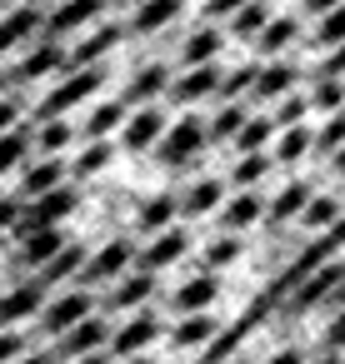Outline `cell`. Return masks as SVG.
Here are the masks:
<instances>
[{
    "mask_svg": "<svg viewBox=\"0 0 345 364\" xmlns=\"http://www.w3.org/2000/svg\"><path fill=\"white\" fill-rule=\"evenodd\" d=\"M81 210V190L66 180V185H56V190H46V195H36V200H26V205H16V225H11V235H26V230H46V225H66L71 215Z\"/></svg>",
    "mask_w": 345,
    "mask_h": 364,
    "instance_id": "1",
    "label": "cell"
},
{
    "mask_svg": "<svg viewBox=\"0 0 345 364\" xmlns=\"http://www.w3.org/2000/svg\"><path fill=\"white\" fill-rule=\"evenodd\" d=\"M150 150H155V160H160L165 170H185V165L205 150V120H200V115H180L175 125L165 120V130H160V140H155Z\"/></svg>",
    "mask_w": 345,
    "mask_h": 364,
    "instance_id": "2",
    "label": "cell"
},
{
    "mask_svg": "<svg viewBox=\"0 0 345 364\" xmlns=\"http://www.w3.org/2000/svg\"><path fill=\"white\" fill-rule=\"evenodd\" d=\"M91 309H96V289H86V284H66V289L46 294V304H41L36 324H41V334H46V339H56L61 329H71V324H76V319H86Z\"/></svg>",
    "mask_w": 345,
    "mask_h": 364,
    "instance_id": "3",
    "label": "cell"
},
{
    "mask_svg": "<svg viewBox=\"0 0 345 364\" xmlns=\"http://www.w3.org/2000/svg\"><path fill=\"white\" fill-rule=\"evenodd\" d=\"M101 85H105V70H101V65H81V70H71L56 90H46V100L36 105V120H51V115H66V110L86 105Z\"/></svg>",
    "mask_w": 345,
    "mask_h": 364,
    "instance_id": "4",
    "label": "cell"
},
{
    "mask_svg": "<svg viewBox=\"0 0 345 364\" xmlns=\"http://www.w3.org/2000/svg\"><path fill=\"white\" fill-rule=\"evenodd\" d=\"M160 329H165V319H160V314H155L150 304H140V309H130V314H125V324H110L105 354H110V359L140 354V349H150V344L160 339Z\"/></svg>",
    "mask_w": 345,
    "mask_h": 364,
    "instance_id": "5",
    "label": "cell"
},
{
    "mask_svg": "<svg viewBox=\"0 0 345 364\" xmlns=\"http://www.w3.org/2000/svg\"><path fill=\"white\" fill-rule=\"evenodd\" d=\"M340 274H345V259H340V255L325 259V264H315L305 279L290 284V294L280 299V314H310V309H320V299L340 284Z\"/></svg>",
    "mask_w": 345,
    "mask_h": 364,
    "instance_id": "6",
    "label": "cell"
},
{
    "mask_svg": "<svg viewBox=\"0 0 345 364\" xmlns=\"http://www.w3.org/2000/svg\"><path fill=\"white\" fill-rule=\"evenodd\" d=\"M130 264H135V245H130V240H105L96 255H86V264H81L76 284H86V289H101V284L120 279Z\"/></svg>",
    "mask_w": 345,
    "mask_h": 364,
    "instance_id": "7",
    "label": "cell"
},
{
    "mask_svg": "<svg viewBox=\"0 0 345 364\" xmlns=\"http://www.w3.org/2000/svg\"><path fill=\"white\" fill-rule=\"evenodd\" d=\"M155 289H160V274H155V269H140V264H130L120 279H110L105 309H110V314H130V309L150 304V299H155Z\"/></svg>",
    "mask_w": 345,
    "mask_h": 364,
    "instance_id": "8",
    "label": "cell"
},
{
    "mask_svg": "<svg viewBox=\"0 0 345 364\" xmlns=\"http://www.w3.org/2000/svg\"><path fill=\"white\" fill-rule=\"evenodd\" d=\"M105 339H110V319L91 309L86 319H76L71 329H61V334H56V349H51V354H56V359L66 364V359H76V354H91V349H105Z\"/></svg>",
    "mask_w": 345,
    "mask_h": 364,
    "instance_id": "9",
    "label": "cell"
},
{
    "mask_svg": "<svg viewBox=\"0 0 345 364\" xmlns=\"http://www.w3.org/2000/svg\"><path fill=\"white\" fill-rule=\"evenodd\" d=\"M160 130H165V110L150 100V105H135V110H125V120H120V145L130 150V155H145L155 140H160Z\"/></svg>",
    "mask_w": 345,
    "mask_h": 364,
    "instance_id": "10",
    "label": "cell"
},
{
    "mask_svg": "<svg viewBox=\"0 0 345 364\" xmlns=\"http://www.w3.org/2000/svg\"><path fill=\"white\" fill-rule=\"evenodd\" d=\"M46 284L31 274V279H21V284H11L6 294H0V329H16V324H26V319H36L41 314V304H46Z\"/></svg>",
    "mask_w": 345,
    "mask_h": 364,
    "instance_id": "11",
    "label": "cell"
},
{
    "mask_svg": "<svg viewBox=\"0 0 345 364\" xmlns=\"http://www.w3.org/2000/svg\"><path fill=\"white\" fill-rule=\"evenodd\" d=\"M66 240H71L66 225H46V230H26V235H16V269L36 274V269L66 245Z\"/></svg>",
    "mask_w": 345,
    "mask_h": 364,
    "instance_id": "12",
    "label": "cell"
},
{
    "mask_svg": "<svg viewBox=\"0 0 345 364\" xmlns=\"http://www.w3.org/2000/svg\"><path fill=\"white\" fill-rule=\"evenodd\" d=\"M190 250V235L180 230V225H165V230H155V235H145V250H135V264L140 269H170L180 255Z\"/></svg>",
    "mask_w": 345,
    "mask_h": 364,
    "instance_id": "13",
    "label": "cell"
},
{
    "mask_svg": "<svg viewBox=\"0 0 345 364\" xmlns=\"http://www.w3.org/2000/svg\"><path fill=\"white\" fill-rule=\"evenodd\" d=\"M66 180H71L66 155H31L21 165V200H36V195H46V190H56Z\"/></svg>",
    "mask_w": 345,
    "mask_h": 364,
    "instance_id": "14",
    "label": "cell"
},
{
    "mask_svg": "<svg viewBox=\"0 0 345 364\" xmlns=\"http://www.w3.org/2000/svg\"><path fill=\"white\" fill-rule=\"evenodd\" d=\"M215 85H220V65L205 60V65H185V75H170L165 95L175 105H200L205 95H215Z\"/></svg>",
    "mask_w": 345,
    "mask_h": 364,
    "instance_id": "15",
    "label": "cell"
},
{
    "mask_svg": "<svg viewBox=\"0 0 345 364\" xmlns=\"http://www.w3.org/2000/svg\"><path fill=\"white\" fill-rule=\"evenodd\" d=\"M220 299V274H210V269H195L185 284H175L170 289V314H195V309H210Z\"/></svg>",
    "mask_w": 345,
    "mask_h": 364,
    "instance_id": "16",
    "label": "cell"
},
{
    "mask_svg": "<svg viewBox=\"0 0 345 364\" xmlns=\"http://www.w3.org/2000/svg\"><path fill=\"white\" fill-rule=\"evenodd\" d=\"M260 215H265V195H255V190H235L230 200L215 205V225L235 230V235H245L250 225H260Z\"/></svg>",
    "mask_w": 345,
    "mask_h": 364,
    "instance_id": "17",
    "label": "cell"
},
{
    "mask_svg": "<svg viewBox=\"0 0 345 364\" xmlns=\"http://www.w3.org/2000/svg\"><path fill=\"white\" fill-rule=\"evenodd\" d=\"M305 200H310V185L305 180H285V190L275 195V200H265V215H260V225L270 230V235H280L300 210H305Z\"/></svg>",
    "mask_w": 345,
    "mask_h": 364,
    "instance_id": "18",
    "label": "cell"
},
{
    "mask_svg": "<svg viewBox=\"0 0 345 364\" xmlns=\"http://www.w3.org/2000/svg\"><path fill=\"white\" fill-rule=\"evenodd\" d=\"M101 11H105V0H66V6H56L41 21V31L46 36H71V31L91 26V21H101Z\"/></svg>",
    "mask_w": 345,
    "mask_h": 364,
    "instance_id": "19",
    "label": "cell"
},
{
    "mask_svg": "<svg viewBox=\"0 0 345 364\" xmlns=\"http://www.w3.org/2000/svg\"><path fill=\"white\" fill-rule=\"evenodd\" d=\"M225 200V180H195L190 190H180L175 195V215L180 220H205V215H215V205Z\"/></svg>",
    "mask_w": 345,
    "mask_h": 364,
    "instance_id": "20",
    "label": "cell"
},
{
    "mask_svg": "<svg viewBox=\"0 0 345 364\" xmlns=\"http://www.w3.org/2000/svg\"><path fill=\"white\" fill-rule=\"evenodd\" d=\"M81 264H86V245H76V240H66L41 269H36V279L46 284V289H61V284H76V274H81Z\"/></svg>",
    "mask_w": 345,
    "mask_h": 364,
    "instance_id": "21",
    "label": "cell"
},
{
    "mask_svg": "<svg viewBox=\"0 0 345 364\" xmlns=\"http://www.w3.org/2000/svg\"><path fill=\"white\" fill-rule=\"evenodd\" d=\"M215 329H220V319H215L210 309H195V314H180V319L170 324V344H175V349H205V344L215 339Z\"/></svg>",
    "mask_w": 345,
    "mask_h": 364,
    "instance_id": "22",
    "label": "cell"
},
{
    "mask_svg": "<svg viewBox=\"0 0 345 364\" xmlns=\"http://www.w3.org/2000/svg\"><path fill=\"white\" fill-rule=\"evenodd\" d=\"M120 46V26H101V31H91L76 50H66V70H81V65H101L110 50Z\"/></svg>",
    "mask_w": 345,
    "mask_h": 364,
    "instance_id": "23",
    "label": "cell"
},
{
    "mask_svg": "<svg viewBox=\"0 0 345 364\" xmlns=\"http://www.w3.org/2000/svg\"><path fill=\"white\" fill-rule=\"evenodd\" d=\"M71 140H76V125L66 115H51V120L31 125V155H66Z\"/></svg>",
    "mask_w": 345,
    "mask_h": 364,
    "instance_id": "24",
    "label": "cell"
},
{
    "mask_svg": "<svg viewBox=\"0 0 345 364\" xmlns=\"http://www.w3.org/2000/svg\"><path fill=\"white\" fill-rule=\"evenodd\" d=\"M36 31H41V11H36V6H16V11H6V16H0V55L16 50V46H26Z\"/></svg>",
    "mask_w": 345,
    "mask_h": 364,
    "instance_id": "25",
    "label": "cell"
},
{
    "mask_svg": "<svg viewBox=\"0 0 345 364\" xmlns=\"http://www.w3.org/2000/svg\"><path fill=\"white\" fill-rule=\"evenodd\" d=\"M56 70H66V50L56 46V36H46V41L16 65V80H46V75H56Z\"/></svg>",
    "mask_w": 345,
    "mask_h": 364,
    "instance_id": "26",
    "label": "cell"
},
{
    "mask_svg": "<svg viewBox=\"0 0 345 364\" xmlns=\"http://www.w3.org/2000/svg\"><path fill=\"white\" fill-rule=\"evenodd\" d=\"M180 6H185V0H135L130 31H135V36H155V31H165V26L180 16Z\"/></svg>",
    "mask_w": 345,
    "mask_h": 364,
    "instance_id": "27",
    "label": "cell"
},
{
    "mask_svg": "<svg viewBox=\"0 0 345 364\" xmlns=\"http://www.w3.org/2000/svg\"><path fill=\"white\" fill-rule=\"evenodd\" d=\"M295 80H300V75H295V65H290V60H270V65H260V70H255L250 95H255V100H280L285 90H295Z\"/></svg>",
    "mask_w": 345,
    "mask_h": 364,
    "instance_id": "28",
    "label": "cell"
},
{
    "mask_svg": "<svg viewBox=\"0 0 345 364\" xmlns=\"http://www.w3.org/2000/svg\"><path fill=\"white\" fill-rule=\"evenodd\" d=\"M165 85H170V70H165V65H145V70H140V75L125 85V100H120V105H125V110L150 105L155 95H165Z\"/></svg>",
    "mask_w": 345,
    "mask_h": 364,
    "instance_id": "29",
    "label": "cell"
},
{
    "mask_svg": "<svg viewBox=\"0 0 345 364\" xmlns=\"http://www.w3.org/2000/svg\"><path fill=\"white\" fill-rule=\"evenodd\" d=\"M240 250H245V235H235V230H220V235L205 245V255L195 259V269H210V274H220L225 264H235V259H240Z\"/></svg>",
    "mask_w": 345,
    "mask_h": 364,
    "instance_id": "30",
    "label": "cell"
},
{
    "mask_svg": "<svg viewBox=\"0 0 345 364\" xmlns=\"http://www.w3.org/2000/svg\"><path fill=\"white\" fill-rule=\"evenodd\" d=\"M310 155V130H305V120L300 125H275V150H270V160L275 165H295V160H305Z\"/></svg>",
    "mask_w": 345,
    "mask_h": 364,
    "instance_id": "31",
    "label": "cell"
},
{
    "mask_svg": "<svg viewBox=\"0 0 345 364\" xmlns=\"http://www.w3.org/2000/svg\"><path fill=\"white\" fill-rule=\"evenodd\" d=\"M175 220H180V215H175V195H170V190L140 200V210H135V230H140V235H155V230H165V225H175Z\"/></svg>",
    "mask_w": 345,
    "mask_h": 364,
    "instance_id": "32",
    "label": "cell"
},
{
    "mask_svg": "<svg viewBox=\"0 0 345 364\" xmlns=\"http://www.w3.org/2000/svg\"><path fill=\"white\" fill-rule=\"evenodd\" d=\"M295 36H300V21H295V16H270V21L260 26L255 46H260V55H270V60H275V55H280Z\"/></svg>",
    "mask_w": 345,
    "mask_h": 364,
    "instance_id": "33",
    "label": "cell"
},
{
    "mask_svg": "<svg viewBox=\"0 0 345 364\" xmlns=\"http://www.w3.org/2000/svg\"><path fill=\"white\" fill-rule=\"evenodd\" d=\"M110 160H115V145H110V140H81V155L71 160V180H91V175H101Z\"/></svg>",
    "mask_w": 345,
    "mask_h": 364,
    "instance_id": "34",
    "label": "cell"
},
{
    "mask_svg": "<svg viewBox=\"0 0 345 364\" xmlns=\"http://www.w3.org/2000/svg\"><path fill=\"white\" fill-rule=\"evenodd\" d=\"M120 120H125V105H120V100H105V105L91 110V120H86L76 135H81V140H110V135L120 130Z\"/></svg>",
    "mask_w": 345,
    "mask_h": 364,
    "instance_id": "35",
    "label": "cell"
},
{
    "mask_svg": "<svg viewBox=\"0 0 345 364\" xmlns=\"http://www.w3.org/2000/svg\"><path fill=\"white\" fill-rule=\"evenodd\" d=\"M31 160V125H11L0 135V175H11Z\"/></svg>",
    "mask_w": 345,
    "mask_h": 364,
    "instance_id": "36",
    "label": "cell"
},
{
    "mask_svg": "<svg viewBox=\"0 0 345 364\" xmlns=\"http://www.w3.org/2000/svg\"><path fill=\"white\" fill-rule=\"evenodd\" d=\"M220 41H225V36H220L215 26H200V31H190V36H185L180 60H185V65H205V60H215V55H220Z\"/></svg>",
    "mask_w": 345,
    "mask_h": 364,
    "instance_id": "37",
    "label": "cell"
},
{
    "mask_svg": "<svg viewBox=\"0 0 345 364\" xmlns=\"http://www.w3.org/2000/svg\"><path fill=\"white\" fill-rule=\"evenodd\" d=\"M270 165H275V160H270L265 150H245V155L235 160V170H230V185H235V190H255V185L270 175Z\"/></svg>",
    "mask_w": 345,
    "mask_h": 364,
    "instance_id": "38",
    "label": "cell"
},
{
    "mask_svg": "<svg viewBox=\"0 0 345 364\" xmlns=\"http://www.w3.org/2000/svg\"><path fill=\"white\" fill-rule=\"evenodd\" d=\"M295 220H300L310 235L325 230V225H335V220H340V195H315V190H310V200H305V210H300Z\"/></svg>",
    "mask_w": 345,
    "mask_h": 364,
    "instance_id": "39",
    "label": "cell"
},
{
    "mask_svg": "<svg viewBox=\"0 0 345 364\" xmlns=\"http://www.w3.org/2000/svg\"><path fill=\"white\" fill-rule=\"evenodd\" d=\"M240 120H245V105H240V100H220L215 120H205V145H220V140H230V135L240 130Z\"/></svg>",
    "mask_w": 345,
    "mask_h": 364,
    "instance_id": "40",
    "label": "cell"
},
{
    "mask_svg": "<svg viewBox=\"0 0 345 364\" xmlns=\"http://www.w3.org/2000/svg\"><path fill=\"white\" fill-rule=\"evenodd\" d=\"M265 21H270V6H265V0H245L240 11H230V36H240V41H255Z\"/></svg>",
    "mask_w": 345,
    "mask_h": 364,
    "instance_id": "41",
    "label": "cell"
},
{
    "mask_svg": "<svg viewBox=\"0 0 345 364\" xmlns=\"http://www.w3.org/2000/svg\"><path fill=\"white\" fill-rule=\"evenodd\" d=\"M270 135H275V120H265V115H245V120H240V130H235L230 140H235V150L245 155V150H265V145H270Z\"/></svg>",
    "mask_w": 345,
    "mask_h": 364,
    "instance_id": "42",
    "label": "cell"
},
{
    "mask_svg": "<svg viewBox=\"0 0 345 364\" xmlns=\"http://www.w3.org/2000/svg\"><path fill=\"white\" fill-rule=\"evenodd\" d=\"M305 105H310V110H320V115L345 110V85H340V75H320V80H315V90L305 95Z\"/></svg>",
    "mask_w": 345,
    "mask_h": 364,
    "instance_id": "43",
    "label": "cell"
},
{
    "mask_svg": "<svg viewBox=\"0 0 345 364\" xmlns=\"http://www.w3.org/2000/svg\"><path fill=\"white\" fill-rule=\"evenodd\" d=\"M340 140H345V110H330V115H325V130L310 135V155H315V160H330V150H335Z\"/></svg>",
    "mask_w": 345,
    "mask_h": 364,
    "instance_id": "44",
    "label": "cell"
},
{
    "mask_svg": "<svg viewBox=\"0 0 345 364\" xmlns=\"http://www.w3.org/2000/svg\"><path fill=\"white\" fill-rule=\"evenodd\" d=\"M340 41H345V0H340V6H330V11H320V26H315V46H320V50L340 46Z\"/></svg>",
    "mask_w": 345,
    "mask_h": 364,
    "instance_id": "45",
    "label": "cell"
},
{
    "mask_svg": "<svg viewBox=\"0 0 345 364\" xmlns=\"http://www.w3.org/2000/svg\"><path fill=\"white\" fill-rule=\"evenodd\" d=\"M255 70H260V65H245V70H230V75L220 70V85H215V100H240V95H245V90L255 85Z\"/></svg>",
    "mask_w": 345,
    "mask_h": 364,
    "instance_id": "46",
    "label": "cell"
},
{
    "mask_svg": "<svg viewBox=\"0 0 345 364\" xmlns=\"http://www.w3.org/2000/svg\"><path fill=\"white\" fill-rule=\"evenodd\" d=\"M310 115V105H305V95H295V90H285L280 95V110H275V125H300Z\"/></svg>",
    "mask_w": 345,
    "mask_h": 364,
    "instance_id": "47",
    "label": "cell"
},
{
    "mask_svg": "<svg viewBox=\"0 0 345 364\" xmlns=\"http://www.w3.org/2000/svg\"><path fill=\"white\" fill-rule=\"evenodd\" d=\"M320 349H340L345 354V304L330 309V324L320 329Z\"/></svg>",
    "mask_w": 345,
    "mask_h": 364,
    "instance_id": "48",
    "label": "cell"
},
{
    "mask_svg": "<svg viewBox=\"0 0 345 364\" xmlns=\"http://www.w3.org/2000/svg\"><path fill=\"white\" fill-rule=\"evenodd\" d=\"M21 349H26V334L21 329H0V364H11Z\"/></svg>",
    "mask_w": 345,
    "mask_h": 364,
    "instance_id": "49",
    "label": "cell"
},
{
    "mask_svg": "<svg viewBox=\"0 0 345 364\" xmlns=\"http://www.w3.org/2000/svg\"><path fill=\"white\" fill-rule=\"evenodd\" d=\"M11 125H21V100L16 95H0V135H6Z\"/></svg>",
    "mask_w": 345,
    "mask_h": 364,
    "instance_id": "50",
    "label": "cell"
},
{
    "mask_svg": "<svg viewBox=\"0 0 345 364\" xmlns=\"http://www.w3.org/2000/svg\"><path fill=\"white\" fill-rule=\"evenodd\" d=\"M320 75H345V41H340V46H330V55H325Z\"/></svg>",
    "mask_w": 345,
    "mask_h": 364,
    "instance_id": "51",
    "label": "cell"
},
{
    "mask_svg": "<svg viewBox=\"0 0 345 364\" xmlns=\"http://www.w3.org/2000/svg\"><path fill=\"white\" fill-rule=\"evenodd\" d=\"M11 364H61V359H56L51 349H31V344H26V349H21V354H16Z\"/></svg>",
    "mask_w": 345,
    "mask_h": 364,
    "instance_id": "52",
    "label": "cell"
},
{
    "mask_svg": "<svg viewBox=\"0 0 345 364\" xmlns=\"http://www.w3.org/2000/svg\"><path fill=\"white\" fill-rule=\"evenodd\" d=\"M240 6H245V0H205V16H210V21H225V16L240 11Z\"/></svg>",
    "mask_w": 345,
    "mask_h": 364,
    "instance_id": "53",
    "label": "cell"
},
{
    "mask_svg": "<svg viewBox=\"0 0 345 364\" xmlns=\"http://www.w3.org/2000/svg\"><path fill=\"white\" fill-rule=\"evenodd\" d=\"M66 364H115L105 349H91V354H76V359H66Z\"/></svg>",
    "mask_w": 345,
    "mask_h": 364,
    "instance_id": "54",
    "label": "cell"
},
{
    "mask_svg": "<svg viewBox=\"0 0 345 364\" xmlns=\"http://www.w3.org/2000/svg\"><path fill=\"white\" fill-rule=\"evenodd\" d=\"M16 225V200H0V235H11Z\"/></svg>",
    "mask_w": 345,
    "mask_h": 364,
    "instance_id": "55",
    "label": "cell"
},
{
    "mask_svg": "<svg viewBox=\"0 0 345 364\" xmlns=\"http://www.w3.org/2000/svg\"><path fill=\"white\" fill-rule=\"evenodd\" d=\"M300 364H345V354L340 349H320L315 359H300Z\"/></svg>",
    "mask_w": 345,
    "mask_h": 364,
    "instance_id": "56",
    "label": "cell"
},
{
    "mask_svg": "<svg viewBox=\"0 0 345 364\" xmlns=\"http://www.w3.org/2000/svg\"><path fill=\"white\" fill-rule=\"evenodd\" d=\"M330 170H335V175H340V180H345V140H340V145H335V150H330Z\"/></svg>",
    "mask_w": 345,
    "mask_h": 364,
    "instance_id": "57",
    "label": "cell"
},
{
    "mask_svg": "<svg viewBox=\"0 0 345 364\" xmlns=\"http://www.w3.org/2000/svg\"><path fill=\"white\" fill-rule=\"evenodd\" d=\"M300 359H305V354H300V349H280V354H270V359H265V364H300Z\"/></svg>",
    "mask_w": 345,
    "mask_h": 364,
    "instance_id": "58",
    "label": "cell"
},
{
    "mask_svg": "<svg viewBox=\"0 0 345 364\" xmlns=\"http://www.w3.org/2000/svg\"><path fill=\"white\" fill-rule=\"evenodd\" d=\"M330 6H340V0H305V11H310V16H320V11H330Z\"/></svg>",
    "mask_w": 345,
    "mask_h": 364,
    "instance_id": "59",
    "label": "cell"
},
{
    "mask_svg": "<svg viewBox=\"0 0 345 364\" xmlns=\"http://www.w3.org/2000/svg\"><path fill=\"white\" fill-rule=\"evenodd\" d=\"M115 364H155V359H150V354L140 349V354H125V359H115Z\"/></svg>",
    "mask_w": 345,
    "mask_h": 364,
    "instance_id": "60",
    "label": "cell"
},
{
    "mask_svg": "<svg viewBox=\"0 0 345 364\" xmlns=\"http://www.w3.org/2000/svg\"><path fill=\"white\" fill-rule=\"evenodd\" d=\"M225 364H245V359H240V354H235V359H225Z\"/></svg>",
    "mask_w": 345,
    "mask_h": 364,
    "instance_id": "61",
    "label": "cell"
},
{
    "mask_svg": "<svg viewBox=\"0 0 345 364\" xmlns=\"http://www.w3.org/2000/svg\"><path fill=\"white\" fill-rule=\"evenodd\" d=\"M0 95H6V75H0Z\"/></svg>",
    "mask_w": 345,
    "mask_h": 364,
    "instance_id": "62",
    "label": "cell"
},
{
    "mask_svg": "<svg viewBox=\"0 0 345 364\" xmlns=\"http://www.w3.org/2000/svg\"><path fill=\"white\" fill-rule=\"evenodd\" d=\"M130 6H135V0H130Z\"/></svg>",
    "mask_w": 345,
    "mask_h": 364,
    "instance_id": "63",
    "label": "cell"
}]
</instances>
